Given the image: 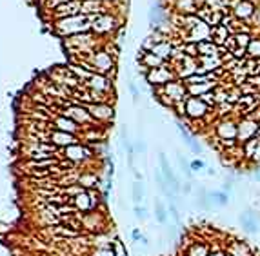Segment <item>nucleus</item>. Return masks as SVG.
<instances>
[{
	"instance_id": "nucleus-1",
	"label": "nucleus",
	"mask_w": 260,
	"mask_h": 256,
	"mask_svg": "<svg viewBox=\"0 0 260 256\" xmlns=\"http://www.w3.org/2000/svg\"><path fill=\"white\" fill-rule=\"evenodd\" d=\"M55 33L60 37H73L79 33H88L91 31V17L88 15H75V17H68V19L53 20Z\"/></svg>"
},
{
	"instance_id": "nucleus-2",
	"label": "nucleus",
	"mask_w": 260,
	"mask_h": 256,
	"mask_svg": "<svg viewBox=\"0 0 260 256\" xmlns=\"http://www.w3.org/2000/svg\"><path fill=\"white\" fill-rule=\"evenodd\" d=\"M215 136L220 140V144L224 147H233L236 145V133H238V120H235L233 116H224L215 124V129H213Z\"/></svg>"
},
{
	"instance_id": "nucleus-3",
	"label": "nucleus",
	"mask_w": 260,
	"mask_h": 256,
	"mask_svg": "<svg viewBox=\"0 0 260 256\" xmlns=\"http://www.w3.org/2000/svg\"><path fill=\"white\" fill-rule=\"evenodd\" d=\"M177 78H178L177 71H175V68L171 66V62L164 64L160 68L149 69L146 75V80L155 87H162L171 82V80H177Z\"/></svg>"
},
{
	"instance_id": "nucleus-4",
	"label": "nucleus",
	"mask_w": 260,
	"mask_h": 256,
	"mask_svg": "<svg viewBox=\"0 0 260 256\" xmlns=\"http://www.w3.org/2000/svg\"><path fill=\"white\" fill-rule=\"evenodd\" d=\"M117 28H120V19H117L115 15L102 13V15H97V17H91V31H93L97 37L113 33Z\"/></svg>"
},
{
	"instance_id": "nucleus-5",
	"label": "nucleus",
	"mask_w": 260,
	"mask_h": 256,
	"mask_svg": "<svg viewBox=\"0 0 260 256\" xmlns=\"http://www.w3.org/2000/svg\"><path fill=\"white\" fill-rule=\"evenodd\" d=\"M155 95H166L171 102H184L189 95H187V86L184 80L177 78V80H171L169 84L162 87H155Z\"/></svg>"
},
{
	"instance_id": "nucleus-6",
	"label": "nucleus",
	"mask_w": 260,
	"mask_h": 256,
	"mask_svg": "<svg viewBox=\"0 0 260 256\" xmlns=\"http://www.w3.org/2000/svg\"><path fill=\"white\" fill-rule=\"evenodd\" d=\"M184 104H186V116L189 120H204L207 113L213 109L200 97H187Z\"/></svg>"
},
{
	"instance_id": "nucleus-7",
	"label": "nucleus",
	"mask_w": 260,
	"mask_h": 256,
	"mask_svg": "<svg viewBox=\"0 0 260 256\" xmlns=\"http://www.w3.org/2000/svg\"><path fill=\"white\" fill-rule=\"evenodd\" d=\"M258 122H255L249 116L238 118V133H236V142L240 145L247 144L249 140H253L255 136H258Z\"/></svg>"
},
{
	"instance_id": "nucleus-8",
	"label": "nucleus",
	"mask_w": 260,
	"mask_h": 256,
	"mask_svg": "<svg viewBox=\"0 0 260 256\" xmlns=\"http://www.w3.org/2000/svg\"><path fill=\"white\" fill-rule=\"evenodd\" d=\"M93 116V120L98 122V124H108V122L113 120L115 116V109L109 102H100V104H86Z\"/></svg>"
},
{
	"instance_id": "nucleus-9",
	"label": "nucleus",
	"mask_w": 260,
	"mask_h": 256,
	"mask_svg": "<svg viewBox=\"0 0 260 256\" xmlns=\"http://www.w3.org/2000/svg\"><path fill=\"white\" fill-rule=\"evenodd\" d=\"M224 251L227 256H255V251L245 240H238V238H231L224 242Z\"/></svg>"
},
{
	"instance_id": "nucleus-10",
	"label": "nucleus",
	"mask_w": 260,
	"mask_h": 256,
	"mask_svg": "<svg viewBox=\"0 0 260 256\" xmlns=\"http://www.w3.org/2000/svg\"><path fill=\"white\" fill-rule=\"evenodd\" d=\"M82 13V0H69L66 4L59 6L55 11H51V19L60 20L68 19V17H75V15Z\"/></svg>"
},
{
	"instance_id": "nucleus-11",
	"label": "nucleus",
	"mask_w": 260,
	"mask_h": 256,
	"mask_svg": "<svg viewBox=\"0 0 260 256\" xmlns=\"http://www.w3.org/2000/svg\"><path fill=\"white\" fill-rule=\"evenodd\" d=\"M224 11L222 10H213V8H209V6L202 4L200 8H198V11H196V17L200 20H204L207 26H211V28H216V26L222 24V19H224Z\"/></svg>"
},
{
	"instance_id": "nucleus-12",
	"label": "nucleus",
	"mask_w": 260,
	"mask_h": 256,
	"mask_svg": "<svg viewBox=\"0 0 260 256\" xmlns=\"http://www.w3.org/2000/svg\"><path fill=\"white\" fill-rule=\"evenodd\" d=\"M82 86L91 89V91L102 93V95H109V91H111V78L106 77V75H100V73H95L93 77L89 78L88 82H84Z\"/></svg>"
},
{
	"instance_id": "nucleus-13",
	"label": "nucleus",
	"mask_w": 260,
	"mask_h": 256,
	"mask_svg": "<svg viewBox=\"0 0 260 256\" xmlns=\"http://www.w3.org/2000/svg\"><path fill=\"white\" fill-rule=\"evenodd\" d=\"M80 138L77 135H71V133H64V131L53 129L51 131V136H49V142L55 144L59 149H64V147H69V145L80 144Z\"/></svg>"
},
{
	"instance_id": "nucleus-14",
	"label": "nucleus",
	"mask_w": 260,
	"mask_h": 256,
	"mask_svg": "<svg viewBox=\"0 0 260 256\" xmlns=\"http://www.w3.org/2000/svg\"><path fill=\"white\" fill-rule=\"evenodd\" d=\"M53 126L55 129L59 131H64V133H71V135H77L80 138V133H82V126H79L75 120L68 118L64 115H57L53 118Z\"/></svg>"
},
{
	"instance_id": "nucleus-15",
	"label": "nucleus",
	"mask_w": 260,
	"mask_h": 256,
	"mask_svg": "<svg viewBox=\"0 0 260 256\" xmlns=\"http://www.w3.org/2000/svg\"><path fill=\"white\" fill-rule=\"evenodd\" d=\"M256 11V6L251 4V2H247V0H238V4L233 8V17H235L236 20H240V22H249L251 19H253V15H255Z\"/></svg>"
},
{
	"instance_id": "nucleus-16",
	"label": "nucleus",
	"mask_w": 260,
	"mask_h": 256,
	"mask_svg": "<svg viewBox=\"0 0 260 256\" xmlns=\"http://www.w3.org/2000/svg\"><path fill=\"white\" fill-rule=\"evenodd\" d=\"M238 222H240L242 229H244L247 234H256L258 232V214L253 211V209H247L245 213H242L238 216Z\"/></svg>"
},
{
	"instance_id": "nucleus-17",
	"label": "nucleus",
	"mask_w": 260,
	"mask_h": 256,
	"mask_svg": "<svg viewBox=\"0 0 260 256\" xmlns=\"http://www.w3.org/2000/svg\"><path fill=\"white\" fill-rule=\"evenodd\" d=\"M64 153H66V158L68 160H71V162H80V160H86V158H89L91 156V149H88L86 145H82V144H75V145H69V147H66L64 149Z\"/></svg>"
},
{
	"instance_id": "nucleus-18",
	"label": "nucleus",
	"mask_w": 260,
	"mask_h": 256,
	"mask_svg": "<svg viewBox=\"0 0 260 256\" xmlns=\"http://www.w3.org/2000/svg\"><path fill=\"white\" fill-rule=\"evenodd\" d=\"M213 251V247L206 242V240H193L189 245L184 249L186 256H209Z\"/></svg>"
},
{
	"instance_id": "nucleus-19",
	"label": "nucleus",
	"mask_w": 260,
	"mask_h": 256,
	"mask_svg": "<svg viewBox=\"0 0 260 256\" xmlns=\"http://www.w3.org/2000/svg\"><path fill=\"white\" fill-rule=\"evenodd\" d=\"M106 6L108 4H106L104 0H82V15L97 17V15L109 13V10Z\"/></svg>"
},
{
	"instance_id": "nucleus-20",
	"label": "nucleus",
	"mask_w": 260,
	"mask_h": 256,
	"mask_svg": "<svg viewBox=\"0 0 260 256\" xmlns=\"http://www.w3.org/2000/svg\"><path fill=\"white\" fill-rule=\"evenodd\" d=\"M138 62H140V66H144V68H147V69L160 68V66L167 64L164 58H160L158 55L151 53V51H140V55H138Z\"/></svg>"
},
{
	"instance_id": "nucleus-21",
	"label": "nucleus",
	"mask_w": 260,
	"mask_h": 256,
	"mask_svg": "<svg viewBox=\"0 0 260 256\" xmlns=\"http://www.w3.org/2000/svg\"><path fill=\"white\" fill-rule=\"evenodd\" d=\"M59 164V158H48V160H28L24 165H22V169L26 173H31V171H39V169H49V167H53V165Z\"/></svg>"
},
{
	"instance_id": "nucleus-22",
	"label": "nucleus",
	"mask_w": 260,
	"mask_h": 256,
	"mask_svg": "<svg viewBox=\"0 0 260 256\" xmlns=\"http://www.w3.org/2000/svg\"><path fill=\"white\" fill-rule=\"evenodd\" d=\"M218 86L216 82H202V84H191V86H187V95L189 97H202V95H206V93H211L215 91V87Z\"/></svg>"
},
{
	"instance_id": "nucleus-23",
	"label": "nucleus",
	"mask_w": 260,
	"mask_h": 256,
	"mask_svg": "<svg viewBox=\"0 0 260 256\" xmlns=\"http://www.w3.org/2000/svg\"><path fill=\"white\" fill-rule=\"evenodd\" d=\"M229 37H231V31L226 26L220 24V26H216V28H211V42H215L218 48H224Z\"/></svg>"
},
{
	"instance_id": "nucleus-24",
	"label": "nucleus",
	"mask_w": 260,
	"mask_h": 256,
	"mask_svg": "<svg viewBox=\"0 0 260 256\" xmlns=\"http://www.w3.org/2000/svg\"><path fill=\"white\" fill-rule=\"evenodd\" d=\"M71 205H75L77 207V211H89V209H93V200L89 198V191L86 189L84 193L77 194V196H73L71 198Z\"/></svg>"
},
{
	"instance_id": "nucleus-25",
	"label": "nucleus",
	"mask_w": 260,
	"mask_h": 256,
	"mask_svg": "<svg viewBox=\"0 0 260 256\" xmlns=\"http://www.w3.org/2000/svg\"><path fill=\"white\" fill-rule=\"evenodd\" d=\"M49 232H51L55 238H77V236H80L79 229H69V225H62V223L51 227V231Z\"/></svg>"
},
{
	"instance_id": "nucleus-26",
	"label": "nucleus",
	"mask_w": 260,
	"mask_h": 256,
	"mask_svg": "<svg viewBox=\"0 0 260 256\" xmlns=\"http://www.w3.org/2000/svg\"><path fill=\"white\" fill-rule=\"evenodd\" d=\"M245 58H253V60H258L260 58V35L258 37H253L245 49Z\"/></svg>"
},
{
	"instance_id": "nucleus-27",
	"label": "nucleus",
	"mask_w": 260,
	"mask_h": 256,
	"mask_svg": "<svg viewBox=\"0 0 260 256\" xmlns=\"http://www.w3.org/2000/svg\"><path fill=\"white\" fill-rule=\"evenodd\" d=\"M209 198L216 205L226 207L227 203H229V193H226V191H209Z\"/></svg>"
},
{
	"instance_id": "nucleus-28",
	"label": "nucleus",
	"mask_w": 260,
	"mask_h": 256,
	"mask_svg": "<svg viewBox=\"0 0 260 256\" xmlns=\"http://www.w3.org/2000/svg\"><path fill=\"white\" fill-rule=\"evenodd\" d=\"M155 218H157L158 223H166L167 222V213H166V207H164V203L160 198H155Z\"/></svg>"
},
{
	"instance_id": "nucleus-29",
	"label": "nucleus",
	"mask_w": 260,
	"mask_h": 256,
	"mask_svg": "<svg viewBox=\"0 0 260 256\" xmlns=\"http://www.w3.org/2000/svg\"><path fill=\"white\" fill-rule=\"evenodd\" d=\"M95 184H98V178L91 173H82L79 178V185H82L84 189H91L95 187Z\"/></svg>"
},
{
	"instance_id": "nucleus-30",
	"label": "nucleus",
	"mask_w": 260,
	"mask_h": 256,
	"mask_svg": "<svg viewBox=\"0 0 260 256\" xmlns=\"http://www.w3.org/2000/svg\"><path fill=\"white\" fill-rule=\"evenodd\" d=\"M211 198H209V191H206V189H200L198 191V205H200L204 211H209L211 209Z\"/></svg>"
},
{
	"instance_id": "nucleus-31",
	"label": "nucleus",
	"mask_w": 260,
	"mask_h": 256,
	"mask_svg": "<svg viewBox=\"0 0 260 256\" xmlns=\"http://www.w3.org/2000/svg\"><path fill=\"white\" fill-rule=\"evenodd\" d=\"M133 202H135V205H138V203L142 202V184L140 182L133 184Z\"/></svg>"
},
{
	"instance_id": "nucleus-32",
	"label": "nucleus",
	"mask_w": 260,
	"mask_h": 256,
	"mask_svg": "<svg viewBox=\"0 0 260 256\" xmlns=\"http://www.w3.org/2000/svg\"><path fill=\"white\" fill-rule=\"evenodd\" d=\"M93 256H117V254H115L113 247L108 245V247H98L97 251H93Z\"/></svg>"
},
{
	"instance_id": "nucleus-33",
	"label": "nucleus",
	"mask_w": 260,
	"mask_h": 256,
	"mask_svg": "<svg viewBox=\"0 0 260 256\" xmlns=\"http://www.w3.org/2000/svg\"><path fill=\"white\" fill-rule=\"evenodd\" d=\"M169 214L173 216V220H175V223L177 225H180V213H178V207L175 202H169Z\"/></svg>"
},
{
	"instance_id": "nucleus-34",
	"label": "nucleus",
	"mask_w": 260,
	"mask_h": 256,
	"mask_svg": "<svg viewBox=\"0 0 260 256\" xmlns=\"http://www.w3.org/2000/svg\"><path fill=\"white\" fill-rule=\"evenodd\" d=\"M189 167H191V171H195V173H198V171H202V169H206V162L204 160H193L191 164H189Z\"/></svg>"
},
{
	"instance_id": "nucleus-35",
	"label": "nucleus",
	"mask_w": 260,
	"mask_h": 256,
	"mask_svg": "<svg viewBox=\"0 0 260 256\" xmlns=\"http://www.w3.org/2000/svg\"><path fill=\"white\" fill-rule=\"evenodd\" d=\"M189 149H191L195 155H200V153H202V145L198 144V140H195V138H193V142L189 144Z\"/></svg>"
},
{
	"instance_id": "nucleus-36",
	"label": "nucleus",
	"mask_w": 260,
	"mask_h": 256,
	"mask_svg": "<svg viewBox=\"0 0 260 256\" xmlns=\"http://www.w3.org/2000/svg\"><path fill=\"white\" fill-rule=\"evenodd\" d=\"M209 256H227L226 251H224V247H213V251Z\"/></svg>"
},
{
	"instance_id": "nucleus-37",
	"label": "nucleus",
	"mask_w": 260,
	"mask_h": 256,
	"mask_svg": "<svg viewBox=\"0 0 260 256\" xmlns=\"http://www.w3.org/2000/svg\"><path fill=\"white\" fill-rule=\"evenodd\" d=\"M182 191H184L186 194L191 193V182H186V184H184V187H182Z\"/></svg>"
},
{
	"instance_id": "nucleus-38",
	"label": "nucleus",
	"mask_w": 260,
	"mask_h": 256,
	"mask_svg": "<svg viewBox=\"0 0 260 256\" xmlns=\"http://www.w3.org/2000/svg\"><path fill=\"white\" fill-rule=\"evenodd\" d=\"M133 211H135V214H137L138 218L144 216V209H142V207H138V205H135V209H133Z\"/></svg>"
},
{
	"instance_id": "nucleus-39",
	"label": "nucleus",
	"mask_w": 260,
	"mask_h": 256,
	"mask_svg": "<svg viewBox=\"0 0 260 256\" xmlns=\"http://www.w3.org/2000/svg\"><path fill=\"white\" fill-rule=\"evenodd\" d=\"M133 238H135V240H138V238H140V231H138V229H135V231H133Z\"/></svg>"
},
{
	"instance_id": "nucleus-40",
	"label": "nucleus",
	"mask_w": 260,
	"mask_h": 256,
	"mask_svg": "<svg viewBox=\"0 0 260 256\" xmlns=\"http://www.w3.org/2000/svg\"><path fill=\"white\" fill-rule=\"evenodd\" d=\"M207 174H209V176H215V174H216V171L213 169V167H207Z\"/></svg>"
},
{
	"instance_id": "nucleus-41",
	"label": "nucleus",
	"mask_w": 260,
	"mask_h": 256,
	"mask_svg": "<svg viewBox=\"0 0 260 256\" xmlns=\"http://www.w3.org/2000/svg\"><path fill=\"white\" fill-rule=\"evenodd\" d=\"M247 2H251V4H255V6H256V2H258V0H247Z\"/></svg>"
},
{
	"instance_id": "nucleus-42",
	"label": "nucleus",
	"mask_w": 260,
	"mask_h": 256,
	"mask_svg": "<svg viewBox=\"0 0 260 256\" xmlns=\"http://www.w3.org/2000/svg\"><path fill=\"white\" fill-rule=\"evenodd\" d=\"M258 136H260V129H258Z\"/></svg>"
}]
</instances>
